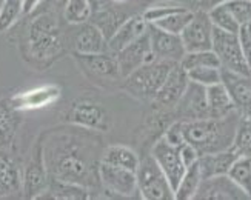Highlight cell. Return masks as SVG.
<instances>
[{
  "mask_svg": "<svg viewBox=\"0 0 251 200\" xmlns=\"http://www.w3.org/2000/svg\"><path fill=\"white\" fill-rule=\"evenodd\" d=\"M174 108L177 109V117L182 122L210 117L208 103H206V88L190 82L183 96Z\"/></svg>",
  "mask_w": 251,
  "mask_h": 200,
  "instance_id": "cell-16",
  "label": "cell"
},
{
  "mask_svg": "<svg viewBox=\"0 0 251 200\" xmlns=\"http://www.w3.org/2000/svg\"><path fill=\"white\" fill-rule=\"evenodd\" d=\"M145 2H160V0H145Z\"/></svg>",
  "mask_w": 251,
  "mask_h": 200,
  "instance_id": "cell-45",
  "label": "cell"
},
{
  "mask_svg": "<svg viewBox=\"0 0 251 200\" xmlns=\"http://www.w3.org/2000/svg\"><path fill=\"white\" fill-rule=\"evenodd\" d=\"M93 14L90 0H65L63 17L71 25H82L88 22Z\"/></svg>",
  "mask_w": 251,
  "mask_h": 200,
  "instance_id": "cell-30",
  "label": "cell"
},
{
  "mask_svg": "<svg viewBox=\"0 0 251 200\" xmlns=\"http://www.w3.org/2000/svg\"><path fill=\"white\" fill-rule=\"evenodd\" d=\"M188 83H190V79H188L187 71L182 68L180 63H176L170 70L167 79L163 80L154 100L162 106L174 108L180 100V97L183 96L185 90H187Z\"/></svg>",
  "mask_w": 251,
  "mask_h": 200,
  "instance_id": "cell-17",
  "label": "cell"
},
{
  "mask_svg": "<svg viewBox=\"0 0 251 200\" xmlns=\"http://www.w3.org/2000/svg\"><path fill=\"white\" fill-rule=\"evenodd\" d=\"M45 162L51 179L82 186H86V180H90L91 168L88 155H85L80 147L75 145V142H62L60 145L52 148L50 154L45 152Z\"/></svg>",
  "mask_w": 251,
  "mask_h": 200,
  "instance_id": "cell-2",
  "label": "cell"
},
{
  "mask_svg": "<svg viewBox=\"0 0 251 200\" xmlns=\"http://www.w3.org/2000/svg\"><path fill=\"white\" fill-rule=\"evenodd\" d=\"M208 13V17L211 20V24L214 28L222 29V31H228V32H237L239 31V24L234 20V17L231 16V13L228 11V8L225 6V3L216 5L211 9L206 11Z\"/></svg>",
  "mask_w": 251,
  "mask_h": 200,
  "instance_id": "cell-36",
  "label": "cell"
},
{
  "mask_svg": "<svg viewBox=\"0 0 251 200\" xmlns=\"http://www.w3.org/2000/svg\"><path fill=\"white\" fill-rule=\"evenodd\" d=\"M176 63L154 59L125 77V90L140 100H154L163 80Z\"/></svg>",
  "mask_w": 251,
  "mask_h": 200,
  "instance_id": "cell-4",
  "label": "cell"
},
{
  "mask_svg": "<svg viewBox=\"0 0 251 200\" xmlns=\"http://www.w3.org/2000/svg\"><path fill=\"white\" fill-rule=\"evenodd\" d=\"M237 37H239V42H241V48L244 52L245 62H247L248 68L251 71V22L239 28Z\"/></svg>",
  "mask_w": 251,
  "mask_h": 200,
  "instance_id": "cell-39",
  "label": "cell"
},
{
  "mask_svg": "<svg viewBox=\"0 0 251 200\" xmlns=\"http://www.w3.org/2000/svg\"><path fill=\"white\" fill-rule=\"evenodd\" d=\"M24 14V0H2L0 3V32L8 31Z\"/></svg>",
  "mask_w": 251,
  "mask_h": 200,
  "instance_id": "cell-35",
  "label": "cell"
},
{
  "mask_svg": "<svg viewBox=\"0 0 251 200\" xmlns=\"http://www.w3.org/2000/svg\"><path fill=\"white\" fill-rule=\"evenodd\" d=\"M163 139H165L168 143H171V145L174 147H180L185 143V139H183V131H182V122L177 120L174 122V124L167 129L165 136H163Z\"/></svg>",
  "mask_w": 251,
  "mask_h": 200,
  "instance_id": "cell-40",
  "label": "cell"
},
{
  "mask_svg": "<svg viewBox=\"0 0 251 200\" xmlns=\"http://www.w3.org/2000/svg\"><path fill=\"white\" fill-rule=\"evenodd\" d=\"M40 3L42 0H24V14H31Z\"/></svg>",
  "mask_w": 251,
  "mask_h": 200,
  "instance_id": "cell-43",
  "label": "cell"
},
{
  "mask_svg": "<svg viewBox=\"0 0 251 200\" xmlns=\"http://www.w3.org/2000/svg\"><path fill=\"white\" fill-rule=\"evenodd\" d=\"M228 0H199V9H203V11H208L211 9L213 6L216 5H221V3H225Z\"/></svg>",
  "mask_w": 251,
  "mask_h": 200,
  "instance_id": "cell-42",
  "label": "cell"
},
{
  "mask_svg": "<svg viewBox=\"0 0 251 200\" xmlns=\"http://www.w3.org/2000/svg\"><path fill=\"white\" fill-rule=\"evenodd\" d=\"M148 31V22L144 16H131L125 19L119 28L116 29L114 34L108 39V50L111 52H119L128 47L129 43L136 42Z\"/></svg>",
  "mask_w": 251,
  "mask_h": 200,
  "instance_id": "cell-19",
  "label": "cell"
},
{
  "mask_svg": "<svg viewBox=\"0 0 251 200\" xmlns=\"http://www.w3.org/2000/svg\"><path fill=\"white\" fill-rule=\"evenodd\" d=\"M245 193L239 188L228 174L205 177L193 200H245Z\"/></svg>",
  "mask_w": 251,
  "mask_h": 200,
  "instance_id": "cell-13",
  "label": "cell"
},
{
  "mask_svg": "<svg viewBox=\"0 0 251 200\" xmlns=\"http://www.w3.org/2000/svg\"><path fill=\"white\" fill-rule=\"evenodd\" d=\"M222 83L241 117L251 119V75L222 70Z\"/></svg>",
  "mask_w": 251,
  "mask_h": 200,
  "instance_id": "cell-15",
  "label": "cell"
},
{
  "mask_svg": "<svg viewBox=\"0 0 251 200\" xmlns=\"http://www.w3.org/2000/svg\"><path fill=\"white\" fill-rule=\"evenodd\" d=\"M206 103H208V116L214 119L226 117L233 113H237L233 100L222 82L206 88Z\"/></svg>",
  "mask_w": 251,
  "mask_h": 200,
  "instance_id": "cell-24",
  "label": "cell"
},
{
  "mask_svg": "<svg viewBox=\"0 0 251 200\" xmlns=\"http://www.w3.org/2000/svg\"><path fill=\"white\" fill-rule=\"evenodd\" d=\"M179 152H180V157H182V162L185 163V166H190V165L196 163L201 157L199 151L187 142L179 147Z\"/></svg>",
  "mask_w": 251,
  "mask_h": 200,
  "instance_id": "cell-41",
  "label": "cell"
},
{
  "mask_svg": "<svg viewBox=\"0 0 251 200\" xmlns=\"http://www.w3.org/2000/svg\"><path fill=\"white\" fill-rule=\"evenodd\" d=\"M228 177L241 188L248 199H251V159L239 155L231 165Z\"/></svg>",
  "mask_w": 251,
  "mask_h": 200,
  "instance_id": "cell-29",
  "label": "cell"
},
{
  "mask_svg": "<svg viewBox=\"0 0 251 200\" xmlns=\"http://www.w3.org/2000/svg\"><path fill=\"white\" fill-rule=\"evenodd\" d=\"M211 50L217 55V59H219L222 70L244 74V75H251V71L244 57L237 32H228L214 28Z\"/></svg>",
  "mask_w": 251,
  "mask_h": 200,
  "instance_id": "cell-6",
  "label": "cell"
},
{
  "mask_svg": "<svg viewBox=\"0 0 251 200\" xmlns=\"http://www.w3.org/2000/svg\"><path fill=\"white\" fill-rule=\"evenodd\" d=\"M148 37L151 43V51L154 54V57L159 60L179 63L185 55V48L179 34L167 32L148 24Z\"/></svg>",
  "mask_w": 251,
  "mask_h": 200,
  "instance_id": "cell-12",
  "label": "cell"
},
{
  "mask_svg": "<svg viewBox=\"0 0 251 200\" xmlns=\"http://www.w3.org/2000/svg\"><path fill=\"white\" fill-rule=\"evenodd\" d=\"M22 193V173L16 162L0 152V199Z\"/></svg>",
  "mask_w": 251,
  "mask_h": 200,
  "instance_id": "cell-23",
  "label": "cell"
},
{
  "mask_svg": "<svg viewBox=\"0 0 251 200\" xmlns=\"http://www.w3.org/2000/svg\"><path fill=\"white\" fill-rule=\"evenodd\" d=\"M88 188L71 183V182H62L57 179H51L47 188L45 194L42 197H52V199H88Z\"/></svg>",
  "mask_w": 251,
  "mask_h": 200,
  "instance_id": "cell-28",
  "label": "cell"
},
{
  "mask_svg": "<svg viewBox=\"0 0 251 200\" xmlns=\"http://www.w3.org/2000/svg\"><path fill=\"white\" fill-rule=\"evenodd\" d=\"M213 31L214 26L208 17V13L203 9L194 11V16L190 24L180 32L185 52L206 51L213 47Z\"/></svg>",
  "mask_w": 251,
  "mask_h": 200,
  "instance_id": "cell-8",
  "label": "cell"
},
{
  "mask_svg": "<svg viewBox=\"0 0 251 200\" xmlns=\"http://www.w3.org/2000/svg\"><path fill=\"white\" fill-rule=\"evenodd\" d=\"M231 148L244 157L251 159V119L241 117L236 128Z\"/></svg>",
  "mask_w": 251,
  "mask_h": 200,
  "instance_id": "cell-33",
  "label": "cell"
},
{
  "mask_svg": "<svg viewBox=\"0 0 251 200\" xmlns=\"http://www.w3.org/2000/svg\"><path fill=\"white\" fill-rule=\"evenodd\" d=\"M75 60L79 62L83 73L91 79L114 82L119 77V66L116 60V54H110L108 51L99 54H75Z\"/></svg>",
  "mask_w": 251,
  "mask_h": 200,
  "instance_id": "cell-11",
  "label": "cell"
},
{
  "mask_svg": "<svg viewBox=\"0 0 251 200\" xmlns=\"http://www.w3.org/2000/svg\"><path fill=\"white\" fill-rule=\"evenodd\" d=\"M50 185V171L45 162L43 145L39 143L22 173V194L26 199H39Z\"/></svg>",
  "mask_w": 251,
  "mask_h": 200,
  "instance_id": "cell-7",
  "label": "cell"
},
{
  "mask_svg": "<svg viewBox=\"0 0 251 200\" xmlns=\"http://www.w3.org/2000/svg\"><path fill=\"white\" fill-rule=\"evenodd\" d=\"M111 2H116V3H124L125 0H111Z\"/></svg>",
  "mask_w": 251,
  "mask_h": 200,
  "instance_id": "cell-44",
  "label": "cell"
},
{
  "mask_svg": "<svg viewBox=\"0 0 251 200\" xmlns=\"http://www.w3.org/2000/svg\"><path fill=\"white\" fill-rule=\"evenodd\" d=\"M179 63L185 71L193 70V68H199V66H221V62L217 59V55L214 54L213 50L185 52V55Z\"/></svg>",
  "mask_w": 251,
  "mask_h": 200,
  "instance_id": "cell-34",
  "label": "cell"
},
{
  "mask_svg": "<svg viewBox=\"0 0 251 200\" xmlns=\"http://www.w3.org/2000/svg\"><path fill=\"white\" fill-rule=\"evenodd\" d=\"M19 125V111L11 105V102L0 100V145H9L13 142Z\"/></svg>",
  "mask_w": 251,
  "mask_h": 200,
  "instance_id": "cell-25",
  "label": "cell"
},
{
  "mask_svg": "<svg viewBox=\"0 0 251 200\" xmlns=\"http://www.w3.org/2000/svg\"><path fill=\"white\" fill-rule=\"evenodd\" d=\"M190 82L208 88L211 85L222 82V68L221 66H199L187 71Z\"/></svg>",
  "mask_w": 251,
  "mask_h": 200,
  "instance_id": "cell-37",
  "label": "cell"
},
{
  "mask_svg": "<svg viewBox=\"0 0 251 200\" xmlns=\"http://www.w3.org/2000/svg\"><path fill=\"white\" fill-rule=\"evenodd\" d=\"M91 19H93V24L103 32V36L106 37V40L114 34L116 29L119 28V25L124 22V19L119 16L116 11H113L110 8L93 11Z\"/></svg>",
  "mask_w": 251,
  "mask_h": 200,
  "instance_id": "cell-32",
  "label": "cell"
},
{
  "mask_svg": "<svg viewBox=\"0 0 251 200\" xmlns=\"http://www.w3.org/2000/svg\"><path fill=\"white\" fill-rule=\"evenodd\" d=\"M28 50L37 62H50L59 57L63 51V40L56 19L40 16L32 20L28 29Z\"/></svg>",
  "mask_w": 251,
  "mask_h": 200,
  "instance_id": "cell-3",
  "label": "cell"
},
{
  "mask_svg": "<svg viewBox=\"0 0 251 200\" xmlns=\"http://www.w3.org/2000/svg\"><path fill=\"white\" fill-rule=\"evenodd\" d=\"M60 97V88L57 85H43L32 88L25 93H20L9 100L17 111L40 109L57 102Z\"/></svg>",
  "mask_w": 251,
  "mask_h": 200,
  "instance_id": "cell-18",
  "label": "cell"
},
{
  "mask_svg": "<svg viewBox=\"0 0 251 200\" xmlns=\"http://www.w3.org/2000/svg\"><path fill=\"white\" fill-rule=\"evenodd\" d=\"M68 119L73 124L88 129L103 131L108 126L103 108L100 105L90 102V100H80V102L74 103L68 114Z\"/></svg>",
  "mask_w": 251,
  "mask_h": 200,
  "instance_id": "cell-20",
  "label": "cell"
},
{
  "mask_svg": "<svg viewBox=\"0 0 251 200\" xmlns=\"http://www.w3.org/2000/svg\"><path fill=\"white\" fill-rule=\"evenodd\" d=\"M75 54H99L108 51V40L94 24H82L74 37Z\"/></svg>",
  "mask_w": 251,
  "mask_h": 200,
  "instance_id": "cell-21",
  "label": "cell"
},
{
  "mask_svg": "<svg viewBox=\"0 0 251 200\" xmlns=\"http://www.w3.org/2000/svg\"><path fill=\"white\" fill-rule=\"evenodd\" d=\"M239 120H241L239 113H233L221 119L205 117L188 122L180 120L183 139L198 150L199 154L228 150L233 145Z\"/></svg>",
  "mask_w": 251,
  "mask_h": 200,
  "instance_id": "cell-1",
  "label": "cell"
},
{
  "mask_svg": "<svg viewBox=\"0 0 251 200\" xmlns=\"http://www.w3.org/2000/svg\"><path fill=\"white\" fill-rule=\"evenodd\" d=\"M97 175L105 191L117 197H133L137 193V177L134 171L100 162Z\"/></svg>",
  "mask_w": 251,
  "mask_h": 200,
  "instance_id": "cell-9",
  "label": "cell"
},
{
  "mask_svg": "<svg viewBox=\"0 0 251 200\" xmlns=\"http://www.w3.org/2000/svg\"><path fill=\"white\" fill-rule=\"evenodd\" d=\"M137 193L145 200H173L174 191L152 155L140 160L137 171Z\"/></svg>",
  "mask_w": 251,
  "mask_h": 200,
  "instance_id": "cell-5",
  "label": "cell"
},
{
  "mask_svg": "<svg viewBox=\"0 0 251 200\" xmlns=\"http://www.w3.org/2000/svg\"><path fill=\"white\" fill-rule=\"evenodd\" d=\"M225 6L231 13L239 26L251 22V0H228L225 2Z\"/></svg>",
  "mask_w": 251,
  "mask_h": 200,
  "instance_id": "cell-38",
  "label": "cell"
},
{
  "mask_svg": "<svg viewBox=\"0 0 251 200\" xmlns=\"http://www.w3.org/2000/svg\"><path fill=\"white\" fill-rule=\"evenodd\" d=\"M193 16H194V11L183 6L179 11H176V13H171L170 16L163 17V19L154 22V24H151V25H154V26L167 31V32H173V34L180 36V32L183 31L185 26L190 24Z\"/></svg>",
  "mask_w": 251,
  "mask_h": 200,
  "instance_id": "cell-31",
  "label": "cell"
},
{
  "mask_svg": "<svg viewBox=\"0 0 251 200\" xmlns=\"http://www.w3.org/2000/svg\"><path fill=\"white\" fill-rule=\"evenodd\" d=\"M202 173L199 168V163L196 162L187 166L179 185L174 190V199L176 200H193L196 193L199 190V185L202 182Z\"/></svg>",
  "mask_w": 251,
  "mask_h": 200,
  "instance_id": "cell-27",
  "label": "cell"
},
{
  "mask_svg": "<svg viewBox=\"0 0 251 200\" xmlns=\"http://www.w3.org/2000/svg\"><path fill=\"white\" fill-rule=\"evenodd\" d=\"M239 157V154L233 150H222V151H216V152H206L201 154V157L198 160L199 168L202 173V177H214V175H224L228 174L231 165L234 160Z\"/></svg>",
  "mask_w": 251,
  "mask_h": 200,
  "instance_id": "cell-22",
  "label": "cell"
},
{
  "mask_svg": "<svg viewBox=\"0 0 251 200\" xmlns=\"http://www.w3.org/2000/svg\"><path fill=\"white\" fill-rule=\"evenodd\" d=\"M102 162L110 163L114 166H121V168L129 170V171H137V166L140 163L139 155L136 151H133L128 147L124 145H111L103 151Z\"/></svg>",
  "mask_w": 251,
  "mask_h": 200,
  "instance_id": "cell-26",
  "label": "cell"
},
{
  "mask_svg": "<svg viewBox=\"0 0 251 200\" xmlns=\"http://www.w3.org/2000/svg\"><path fill=\"white\" fill-rule=\"evenodd\" d=\"M154 59L156 57L151 51L148 31H147V34H144L140 39H137L136 42L129 43V45L125 47L124 50L116 52L119 73H121V75L124 77V79L133 71H136L139 66L145 65V63L154 60Z\"/></svg>",
  "mask_w": 251,
  "mask_h": 200,
  "instance_id": "cell-14",
  "label": "cell"
},
{
  "mask_svg": "<svg viewBox=\"0 0 251 200\" xmlns=\"http://www.w3.org/2000/svg\"><path fill=\"white\" fill-rule=\"evenodd\" d=\"M151 155H152V159L156 160V163L159 165L162 173L165 174L167 180L170 182L173 191H174L176 186L179 185L185 170H187V166H185V163L182 162L179 147L171 145V143H168L162 137L160 140L156 142V145L152 147Z\"/></svg>",
  "mask_w": 251,
  "mask_h": 200,
  "instance_id": "cell-10",
  "label": "cell"
}]
</instances>
